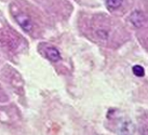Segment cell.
<instances>
[{
	"label": "cell",
	"instance_id": "6da1fadb",
	"mask_svg": "<svg viewBox=\"0 0 148 135\" xmlns=\"http://www.w3.org/2000/svg\"><path fill=\"white\" fill-rule=\"evenodd\" d=\"M15 20H16L18 25L24 29L25 32H30L32 30V28H33L32 20L25 13H17L16 15H15Z\"/></svg>",
	"mask_w": 148,
	"mask_h": 135
},
{
	"label": "cell",
	"instance_id": "7a4b0ae2",
	"mask_svg": "<svg viewBox=\"0 0 148 135\" xmlns=\"http://www.w3.org/2000/svg\"><path fill=\"white\" fill-rule=\"evenodd\" d=\"M45 55L51 62H58L61 60V53L55 47H47L45 49Z\"/></svg>",
	"mask_w": 148,
	"mask_h": 135
},
{
	"label": "cell",
	"instance_id": "3957f363",
	"mask_svg": "<svg viewBox=\"0 0 148 135\" xmlns=\"http://www.w3.org/2000/svg\"><path fill=\"white\" fill-rule=\"evenodd\" d=\"M130 19H131V23L136 27H142L144 25L145 17L143 15V13L140 12V11H134L131 14Z\"/></svg>",
	"mask_w": 148,
	"mask_h": 135
},
{
	"label": "cell",
	"instance_id": "277c9868",
	"mask_svg": "<svg viewBox=\"0 0 148 135\" xmlns=\"http://www.w3.org/2000/svg\"><path fill=\"white\" fill-rule=\"evenodd\" d=\"M132 71L136 77H144L145 76V69L143 66L140 65H134L132 67Z\"/></svg>",
	"mask_w": 148,
	"mask_h": 135
},
{
	"label": "cell",
	"instance_id": "5b68a950",
	"mask_svg": "<svg viewBox=\"0 0 148 135\" xmlns=\"http://www.w3.org/2000/svg\"><path fill=\"white\" fill-rule=\"evenodd\" d=\"M106 4L109 9L115 10V9H118L122 4V0H106Z\"/></svg>",
	"mask_w": 148,
	"mask_h": 135
}]
</instances>
